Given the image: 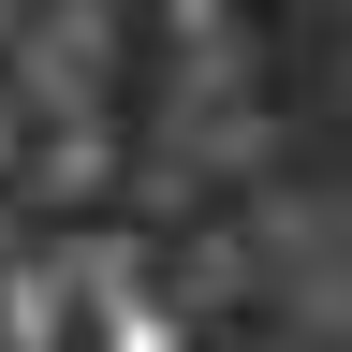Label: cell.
<instances>
[{"instance_id":"cell-1","label":"cell","mask_w":352,"mask_h":352,"mask_svg":"<svg viewBox=\"0 0 352 352\" xmlns=\"http://www.w3.org/2000/svg\"><path fill=\"white\" fill-rule=\"evenodd\" d=\"M103 0H59V15H30L15 30V88L30 103H59V118H88V88H103Z\"/></svg>"},{"instance_id":"cell-2","label":"cell","mask_w":352,"mask_h":352,"mask_svg":"<svg viewBox=\"0 0 352 352\" xmlns=\"http://www.w3.org/2000/svg\"><path fill=\"white\" fill-rule=\"evenodd\" d=\"M59 323H74V279H59V264H15V279H0V338H15V352H44Z\"/></svg>"},{"instance_id":"cell-3","label":"cell","mask_w":352,"mask_h":352,"mask_svg":"<svg viewBox=\"0 0 352 352\" xmlns=\"http://www.w3.org/2000/svg\"><path fill=\"white\" fill-rule=\"evenodd\" d=\"M103 352H191V323H176L162 294H132V279H118V294H103Z\"/></svg>"},{"instance_id":"cell-4","label":"cell","mask_w":352,"mask_h":352,"mask_svg":"<svg viewBox=\"0 0 352 352\" xmlns=\"http://www.w3.org/2000/svg\"><path fill=\"white\" fill-rule=\"evenodd\" d=\"M264 147H279V132H264V103H220V118H206V162H220V176H250Z\"/></svg>"}]
</instances>
